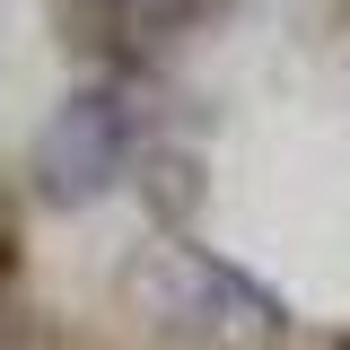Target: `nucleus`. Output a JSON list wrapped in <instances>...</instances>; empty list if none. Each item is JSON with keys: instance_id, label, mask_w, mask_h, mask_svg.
I'll return each instance as SVG.
<instances>
[{"instance_id": "nucleus-1", "label": "nucleus", "mask_w": 350, "mask_h": 350, "mask_svg": "<svg viewBox=\"0 0 350 350\" xmlns=\"http://www.w3.org/2000/svg\"><path fill=\"white\" fill-rule=\"evenodd\" d=\"M131 298H140V324H149V333H184V342H237V333H271V315H262L254 289H237L219 262L184 254V245H167V254L140 262V271H131Z\"/></svg>"}, {"instance_id": "nucleus-2", "label": "nucleus", "mask_w": 350, "mask_h": 350, "mask_svg": "<svg viewBox=\"0 0 350 350\" xmlns=\"http://www.w3.org/2000/svg\"><path fill=\"white\" fill-rule=\"evenodd\" d=\"M44 193L53 202H79V193H105L114 167H123V105L114 96H70L62 123L44 131Z\"/></svg>"}, {"instance_id": "nucleus-3", "label": "nucleus", "mask_w": 350, "mask_h": 350, "mask_svg": "<svg viewBox=\"0 0 350 350\" xmlns=\"http://www.w3.org/2000/svg\"><path fill=\"white\" fill-rule=\"evenodd\" d=\"M114 9H123L131 27H175V18H193L202 0H114Z\"/></svg>"}]
</instances>
